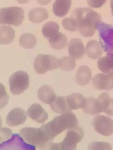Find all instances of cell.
I'll list each match as a JSON object with an SVG mask.
<instances>
[{"mask_svg":"<svg viewBox=\"0 0 113 150\" xmlns=\"http://www.w3.org/2000/svg\"><path fill=\"white\" fill-rule=\"evenodd\" d=\"M71 17L77 22V30L86 37H91L94 34L102 19L101 15L89 8H75Z\"/></svg>","mask_w":113,"mask_h":150,"instance_id":"6da1fadb","label":"cell"},{"mask_svg":"<svg viewBox=\"0 0 113 150\" xmlns=\"http://www.w3.org/2000/svg\"><path fill=\"white\" fill-rule=\"evenodd\" d=\"M19 134L26 142L41 149H49L53 143L44 125L39 128H22Z\"/></svg>","mask_w":113,"mask_h":150,"instance_id":"7a4b0ae2","label":"cell"},{"mask_svg":"<svg viewBox=\"0 0 113 150\" xmlns=\"http://www.w3.org/2000/svg\"><path fill=\"white\" fill-rule=\"evenodd\" d=\"M45 125L54 139L56 136L66 130L71 129L78 127V121L76 116L71 112L56 117Z\"/></svg>","mask_w":113,"mask_h":150,"instance_id":"3957f363","label":"cell"},{"mask_svg":"<svg viewBox=\"0 0 113 150\" xmlns=\"http://www.w3.org/2000/svg\"><path fill=\"white\" fill-rule=\"evenodd\" d=\"M24 11L18 7L3 8L0 10V23L17 27L22 23Z\"/></svg>","mask_w":113,"mask_h":150,"instance_id":"277c9868","label":"cell"},{"mask_svg":"<svg viewBox=\"0 0 113 150\" xmlns=\"http://www.w3.org/2000/svg\"><path fill=\"white\" fill-rule=\"evenodd\" d=\"M10 91L15 95L21 94L28 88L30 79L28 73L23 71L12 74L9 80Z\"/></svg>","mask_w":113,"mask_h":150,"instance_id":"5b68a950","label":"cell"},{"mask_svg":"<svg viewBox=\"0 0 113 150\" xmlns=\"http://www.w3.org/2000/svg\"><path fill=\"white\" fill-rule=\"evenodd\" d=\"M34 67L37 73L44 74L59 67V59L53 55L39 54L34 60Z\"/></svg>","mask_w":113,"mask_h":150,"instance_id":"8992f818","label":"cell"},{"mask_svg":"<svg viewBox=\"0 0 113 150\" xmlns=\"http://www.w3.org/2000/svg\"><path fill=\"white\" fill-rule=\"evenodd\" d=\"M84 133L79 127L70 129L62 142L59 143L60 150H75L77 144L83 139Z\"/></svg>","mask_w":113,"mask_h":150,"instance_id":"52a82bcc","label":"cell"},{"mask_svg":"<svg viewBox=\"0 0 113 150\" xmlns=\"http://www.w3.org/2000/svg\"><path fill=\"white\" fill-rule=\"evenodd\" d=\"M93 126L95 130L99 134L109 136L113 134V120L103 115H98L94 118Z\"/></svg>","mask_w":113,"mask_h":150,"instance_id":"ba28073f","label":"cell"},{"mask_svg":"<svg viewBox=\"0 0 113 150\" xmlns=\"http://www.w3.org/2000/svg\"><path fill=\"white\" fill-rule=\"evenodd\" d=\"M34 146L27 144L19 134H14L11 139L1 144V149L35 150Z\"/></svg>","mask_w":113,"mask_h":150,"instance_id":"9c48e42d","label":"cell"},{"mask_svg":"<svg viewBox=\"0 0 113 150\" xmlns=\"http://www.w3.org/2000/svg\"><path fill=\"white\" fill-rule=\"evenodd\" d=\"M93 81L96 89L109 91L113 89V74H98L94 77Z\"/></svg>","mask_w":113,"mask_h":150,"instance_id":"30bf717a","label":"cell"},{"mask_svg":"<svg viewBox=\"0 0 113 150\" xmlns=\"http://www.w3.org/2000/svg\"><path fill=\"white\" fill-rule=\"evenodd\" d=\"M27 117L25 111L21 108L12 109L7 117L6 122L11 127H15L22 124L26 121Z\"/></svg>","mask_w":113,"mask_h":150,"instance_id":"8fae6325","label":"cell"},{"mask_svg":"<svg viewBox=\"0 0 113 150\" xmlns=\"http://www.w3.org/2000/svg\"><path fill=\"white\" fill-rule=\"evenodd\" d=\"M28 116L35 122L43 124L48 119L47 112L39 104H34L29 108L27 111Z\"/></svg>","mask_w":113,"mask_h":150,"instance_id":"7c38bea8","label":"cell"},{"mask_svg":"<svg viewBox=\"0 0 113 150\" xmlns=\"http://www.w3.org/2000/svg\"><path fill=\"white\" fill-rule=\"evenodd\" d=\"M68 52L70 57L75 59H80L84 56L85 51L83 43L80 39H74L69 42Z\"/></svg>","mask_w":113,"mask_h":150,"instance_id":"4fadbf2b","label":"cell"},{"mask_svg":"<svg viewBox=\"0 0 113 150\" xmlns=\"http://www.w3.org/2000/svg\"><path fill=\"white\" fill-rule=\"evenodd\" d=\"M97 67L103 73L113 74V50L109 52L105 57L98 59Z\"/></svg>","mask_w":113,"mask_h":150,"instance_id":"5bb4252c","label":"cell"},{"mask_svg":"<svg viewBox=\"0 0 113 150\" xmlns=\"http://www.w3.org/2000/svg\"><path fill=\"white\" fill-rule=\"evenodd\" d=\"M71 5L72 0H56L53 6L54 14L58 17H64L68 13Z\"/></svg>","mask_w":113,"mask_h":150,"instance_id":"9a60e30c","label":"cell"},{"mask_svg":"<svg viewBox=\"0 0 113 150\" xmlns=\"http://www.w3.org/2000/svg\"><path fill=\"white\" fill-rule=\"evenodd\" d=\"M49 105L52 110L57 113L62 114L71 112V110L69 108L67 105V96H56Z\"/></svg>","mask_w":113,"mask_h":150,"instance_id":"2e32d148","label":"cell"},{"mask_svg":"<svg viewBox=\"0 0 113 150\" xmlns=\"http://www.w3.org/2000/svg\"><path fill=\"white\" fill-rule=\"evenodd\" d=\"M67 101L69 108L72 110L83 108L85 104L86 98L80 93H74L67 96Z\"/></svg>","mask_w":113,"mask_h":150,"instance_id":"e0dca14e","label":"cell"},{"mask_svg":"<svg viewBox=\"0 0 113 150\" xmlns=\"http://www.w3.org/2000/svg\"><path fill=\"white\" fill-rule=\"evenodd\" d=\"M103 52V49L98 42L92 40L87 43L85 52L89 57L93 59H98L101 56Z\"/></svg>","mask_w":113,"mask_h":150,"instance_id":"ac0fdd59","label":"cell"},{"mask_svg":"<svg viewBox=\"0 0 113 150\" xmlns=\"http://www.w3.org/2000/svg\"><path fill=\"white\" fill-rule=\"evenodd\" d=\"M37 96L42 102L49 104L56 96L55 93L51 87L44 85L41 87L37 92Z\"/></svg>","mask_w":113,"mask_h":150,"instance_id":"d6986e66","label":"cell"},{"mask_svg":"<svg viewBox=\"0 0 113 150\" xmlns=\"http://www.w3.org/2000/svg\"><path fill=\"white\" fill-rule=\"evenodd\" d=\"M92 78L91 69L87 66H82L79 68L76 76L77 83L85 86L90 82Z\"/></svg>","mask_w":113,"mask_h":150,"instance_id":"ffe728a7","label":"cell"},{"mask_svg":"<svg viewBox=\"0 0 113 150\" xmlns=\"http://www.w3.org/2000/svg\"><path fill=\"white\" fill-rule=\"evenodd\" d=\"M1 45H7L14 41L15 36V30L10 26H2L0 28Z\"/></svg>","mask_w":113,"mask_h":150,"instance_id":"44dd1931","label":"cell"},{"mask_svg":"<svg viewBox=\"0 0 113 150\" xmlns=\"http://www.w3.org/2000/svg\"><path fill=\"white\" fill-rule=\"evenodd\" d=\"M29 20L34 23L42 22L48 18L47 11L41 7L36 8L30 12L29 15Z\"/></svg>","mask_w":113,"mask_h":150,"instance_id":"7402d4cb","label":"cell"},{"mask_svg":"<svg viewBox=\"0 0 113 150\" xmlns=\"http://www.w3.org/2000/svg\"><path fill=\"white\" fill-rule=\"evenodd\" d=\"M49 41L50 46L56 50L64 49L67 44V37L65 35L60 32L52 37Z\"/></svg>","mask_w":113,"mask_h":150,"instance_id":"603a6c76","label":"cell"},{"mask_svg":"<svg viewBox=\"0 0 113 150\" xmlns=\"http://www.w3.org/2000/svg\"><path fill=\"white\" fill-rule=\"evenodd\" d=\"M82 108L85 113L91 115L102 112L97 99L92 97L86 98L85 104Z\"/></svg>","mask_w":113,"mask_h":150,"instance_id":"cb8c5ba5","label":"cell"},{"mask_svg":"<svg viewBox=\"0 0 113 150\" xmlns=\"http://www.w3.org/2000/svg\"><path fill=\"white\" fill-rule=\"evenodd\" d=\"M59 27L56 22L49 21L43 26L42 32L45 38L48 40L59 32Z\"/></svg>","mask_w":113,"mask_h":150,"instance_id":"d4e9b609","label":"cell"},{"mask_svg":"<svg viewBox=\"0 0 113 150\" xmlns=\"http://www.w3.org/2000/svg\"><path fill=\"white\" fill-rule=\"evenodd\" d=\"M20 45L24 48L32 49L37 43L36 37L30 33H26L22 35L19 39Z\"/></svg>","mask_w":113,"mask_h":150,"instance_id":"484cf974","label":"cell"},{"mask_svg":"<svg viewBox=\"0 0 113 150\" xmlns=\"http://www.w3.org/2000/svg\"><path fill=\"white\" fill-rule=\"evenodd\" d=\"M76 66L75 59L70 57H63L59 59V67L62 70L66 71H71Z\"/></svg>","mask_w":113,"mask_h":150,"instance_id":"4316f807","label":"cell"},{"mask_svg":"<svg viewBox=\"0 0 113 150\" xmlns=\"http://www.w3.org/2000/svg\"><path fill=\"white\" fill-rule=\"evenodd\" d=\"M62 24L64 28L67 30L74 32L78 30L77 22L74 18H67L62 20Z\"/></svg>","mask_w":113,"mask_h":150,"instance_id":"83f0119b","label":"cell"},{"mask_svg":"<svg viewBox=\"0 0 113 150\" xmlns=\"http://www.w3.org/2000/svg\"><path fill=\"white\" fill-rule=\"evenodd\" d=\"M89 150H111L110 144L107 142H94L89 146Z\"/></svg>","mask_w":113,"mask_h":150,"instance_id":"f1b7e54d","label":"cell"},{"mask_svg":"<svg viewBox=\"0 0 113 150\" xmlns=\"http://www.w3.org/2000/svg\"><path fill=\"white\" fill-rule=\"evenodd\" d=\"M103 112L108 115L113 116V98H111L109 96L104 101Z\"/></svg>","mask_w":113,"mask_h":150,"instance_id":"f546056e","label":"cell"},{"mask_svg":"<svg viewBox=\"0 0 113 150\" xmlns=\"http://www.w3.org/2000/svg\"><path fill=\"white\" fill-rule=\"evenodd\" d=\"M107 0H87L89 6L93 8H99L103 6Z\"/></svg>","mask_w":113,"mask_h":150,"instance_id":"4dcf8cb0","label":"cell"},{"mask_svg":"<svg viewBox=\"0 0 113 150\" xmlns=\"http://www.w3.org/2000/svg\"><path fill=\"white\" fill-rule=\"evenodd\" d=\"M41 5L44 6L51 2L52 0H36Z\"/></svg>","mask_w":113,"mask_h":150,"instance_id":"1f68e13d","label":"cell"},{"mask_svg":"<svg viewBox=\"0 0 113 150\" xmlns=\"http://www.w3.org/2000/svg\"><path fill=\"white\" fill-rule=\"evenodd\" d=\"M17 1L20 4H27L30 0H17Z\"/></svg>","mask_w":113,"mask_h":150,"instance_id":"d6a6232c","label":"cell"},{"mask_svg":"<svg viewBox=\"0 0 113 150\" xmlns=\"http://www.w3.org/2000/svg\"><path fill=\"white\" fill-rule=\"evenodd\" d=\"M110 6L112 14L113 16V0H110Z\"/></svg>","mask_w":113,"mask_h":150,"instance_id":"836d02e7","label":"cell"}]
</instances>
